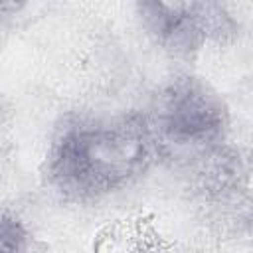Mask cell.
Instances as JSON below:
<instances>
[{
    "label": "cell",
    "mask_w": 253,
    "mask_h": 253,
    "mask_svg": "<svg viewBox=\"0 0 253 253\" xmlns=\"http://www.w3.org/2000/svg\"><path fill=\"white\" fill-rule=\"evenodd\" d=\"M142 113L158 158L192 168L229 146V107L204 77L172 75Z\"/></svg>",
    "instance_id": "obj_2"
},
{
    "label": "cell",
    "mask_w": 253,
    "mask_h": 253,
    "mask_svg": "<svg viewBox=\"0 0 253 253\" xmlns=\"http://www.w3.org/2000/svg\"><path fill=\"white\" fill-rule=\"evenodd\" d=\"M156 158L144 113H79L55 128L43 178L63 202L87 206L132 186Z\"/></svg>",
    "instance_id": "obj_1"
},
{
    "label": "cell",
    "mask_w": 253,
    "mask_h": 253,
    "mask_svg": "<svg viewBox=\"0 0 253 253\" xmlns=\"http://www.w3.org/2000/svg\"><path fill=\"white\" fill-rule=\"evenodd\" d=\"M0 253H34V235L12 210H0Z\"/></svg>",
    "instance_id": "obj_4"
},
{
    "label": "cell",
    "mask_w": 253,
    "mask_h": 253,
    "mask_svg": "<svg viewBox=\"0 0 253 253\" xmlns=\"http://www.w3.org/2000/svg\"><path fill=\"white\" fill-rule=\"evenodd\" d=\"M134 16L146 38L176 59H192L208 45H227L241 22L221 2H136Z\"/></svg>",
    "instance_id": "obj_3"
},
{
    "label": "cell",
    "mask_w": 253,
    "mask_h": 253,
    "mask_svg": "<svg viewBox=\"0 0 253 253\" xmlns=\"http://www.w3.org/2000/svg\"><path fill=\"white\" fill-rule=\"evenodd\" d=\"M128 253H180V251H176L170 243L162 239H142Z\"/></svg>",
    "instance_id": "obj_5"
}]
</instances>
